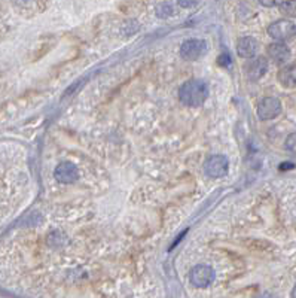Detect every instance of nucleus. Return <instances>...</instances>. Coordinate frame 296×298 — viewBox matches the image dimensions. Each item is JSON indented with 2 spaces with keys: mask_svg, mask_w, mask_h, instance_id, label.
Wrapping results in <instances>:
<instances>
[{
  "mask_svg": "<svg viewBox=\"0 0 296 298\" xmlns=\"http://www.w3.org/2000/svg\"><path fill=\"white\" fill-rule=\"evenodd\" d=\"M156 13H158V16H162V18L170 16V15H173V7L168 3H162L156 7Z\"/></svg>",
  "mask_w": 296,
  "mask_h": 298,
  "instance_id": "nucleus-13",
  "label": "nucleus"
},
{
  "mask_svg": "<svg viewBox=\"0 0 296 298\" xmlns=\"http://www.w3.org/2000/svg\"><path fill=\"white\" fill-rule=\"evenodd\" d=\"M228 170H229V161L222 154L211 155L204 163V172L211 179H219V178L226 176Z\"/></svg>",
  "mask_w": 296,
  "mask_h": 298,
  "instance_id": "nucleus-2",
  "label": "nucleus"
},
{
  "mask_svg": "<svg viewBox=\"0 0 296 298\" xmlns=\"http://www.w3.org/2000/svg\"><path fill=\"white\" fill-rule=\"evenodd\" d=\"M54 178L55 181H58L60 184H75L79 179V170L78 167L70 163V161H63L60 163L55 170H54Z\"/></svg>",
  "mask_w": 296,
  "mask_h": 298,
  "instance_id": "nucleus-7",
  "label": "nucleus"
},
{
  "mask_svg": "<svg viewBox=\"0 0 296 298\" xmlns=\"http://www.w3.org/2000/svg\"><path fill=\"white\" fill-rule=\"evenodd\" d=\"M208 87L201 79H189L179 90V100L188 107H199L208 99Z\"/></svg>",
  "mask_w": 296,
  "mask_h": 298,
  "instance_id": "nucleus-1",
  "label": "nucleus"
},
{
  "mask_svg": "<svg viewBox=\"0 0 296 298\" xmlns=\"http://www.w3.org/2000/svg\"><path fill=\"white\" fill-rule=\"evenodd\" d=\"M258 49H259V43L252 36L241 37L237 43V54L241 58H255L258 54Z\"/></svg>",
  "mask_w": 296,
  "mask_h": 298,
  "instance_id": "nucleus-8",
  "label": "nucleus"
},
{
  "mask_svg": "<svg viewBox=\"0 0 296 298\" xmlns=\"http://www.w3.org/2000/svg\"><path fill=\"white\" fill-rule=\"evenodd\" d=\"M207 51V43L202 39H188L180 46V55L186 61H195Z\"/></svg>",
  "mask_w": 296,
  "mask_h": 298,
  "instance_id": "nucleus-6",
  "label": "nucleus"
},
{
  "mask_svg": "<svg viewBox=\"0 0 296 298\" xmlns=\"http://www.w3.org/2000/svg\"><path fill=\"white\" fill-rule=\"evenodd\" d=\"M280 10L282 13H285L286 16L296 18V0H285L280 4Z\"/></svg>",
  "mask_w": 296,
  "mask_h": 298,
  "instance_id": "nucleus-12",
  "label": "nucleus"
},
{
  "mask_svg": "<svg viewBox=\"0 0 296 298\" xmlns=\"http://www.w3.org/2000/svg\"><path fill=\"white\" fill-rule=\"evenodd\" d=\"M268 60L265 58V57H258V58H255L250 64H249V67H247V78H249V81H252V82H256V81H259L261 78H264L265 75H267V72H268Z\"/></svg>",
  "mask_w": 296,
  "mask_h": 298,
  "instance_id": "nucleus-9",
  "label": "nucleus"
},
{
  "mask_svg": "<svg viewBox=\"0 0 296 298\" xmlns=\"http://www.w3.org/2000/svg\"><path fill=\"white\" fill-rule=\"evenodd\" d=\"M268 34L280 42L289 40L296 36V24L289 21V19H279L274 21L270 27H268Z\"/></svg>",
  "mask_w": 296,
  "mask_h": 298,
  "instance_id": "nucleus-3",
  "label": "nucleus"
},
{
  "mask_svg": "<svg viewBox=\"0 0 296 298\" xmlns=\"http://www.w3.org/2000/svg\"><path fill=\"white\" fill-rule=\"evenodd\" d=\"M285 0H259V3L265 7H274V6H280Z\"/></svg>",
  "mask_w": 296,
  "mask_h": 298,
  "instance_id": "nucleus-15",
  "label": "nucleus"
},
{
  "mask_svg": "<svg viewBox=\"0 0 296 298\" xmlns=\"http://www.w3.org/2000/svg\"><path fill=\"white\" fill-rule=\"evenodd\" d=\"M292 297L296 298V285H295V288H294V291H292Z\"/></svg>",
  "mask_w": 296,
  "mask_h": 298,
  "instance_id": "nucleus-17",
  "label": "nucleus"
},
{
  "mask_svg": "<svg viewBox=\"0 0 296 298\" xmlns=\"http://www.w3.org/2000/svg\"><path fill=\"white\" fill-rule=\"evenodd\" d=\"M189 279L195 288H199V290L207 288L214 281V270L207 264H198L191 270Z\"/></svg>",
  "mask_w": 296,
  "mask_h": 298,
  "instance_id": "nucleus-5",
  "label": "nucleus"
},
{
  "mask_svg": "<svg viewBox=\"0 0 296 298\" xmlns=\"http://www.w3.org/2000/svg\"><path fill=\"white\" fill-rule=\"evenodd\" d=\"M286 149L289 151V152H292V154H296V133H292V134H289L288 136V139H286Z\"/></svg>",
  "mask_w": 296,
  "mask_h": 298,
  "instance_id": "nucleus-14",
  "label": "nucleus"
},
{
  "mask_svg": "<svg viewBox=\"0 0 296 298\" xmlns=\"http://www.w3.org/2000/svg\"><path fill=\"white\" fill-rule=\"evenodd\" d=\"M277 78H279V82L286 88L296 87V64H289L280 69Z\"/></svg>",
  "mask_w": 296,
  "mask_h": 298,
  "instance_id": "nucleus-11",
  "label": "nucleus"
},
{
  "mask_svg": "<svg viewBox=\"0 0 296 298\" xmlns=\"http://www.w3.org/2000/svg\"><path fill=\"white\" fill-rule=\"evenodd\" d=\"M256 110H258V116L262 121L274 119L282 113V101L277 97H273V96L264 97L262 100H259Z\"/></svg>",
  "mask_w": 296,
  "mask_h": 298,
  "instance_id": "nucleus-4",
  "label": "nucleus"
},
{
  "mask_svg": "<svg viewBox=\"0 0 296 298\" xmlns=\"http://www.w3.org/2000/svg\"><path fill=\"white\" fill-rule=\"evenodd\" d=\"M268 55L273 61L283 64L291 58V49L288 48V45H285V42H274L268 46Z\"/></svg>",
  "mask_w": 296,
  "mask_h": 298,
  "instance_id": "nucleus-10",
  "label": "nucleus"
},
{
  "mask_svg": "<svg viewBox=\"0 0 296 298\" xmlns=\"http://www.w3.org/2000/svg\"><path fill=\"white\" fill-rule=\"evenodd\" d=\"M177 3H179L180 6H183V7H189V6L195 4L197 0H177Z\"/></svg>",
  "mask_w": 296,
  "mask_h": 298,
  "instance_id": "nucleus-16",
  "label": "nucleus"
}]
</instances>
